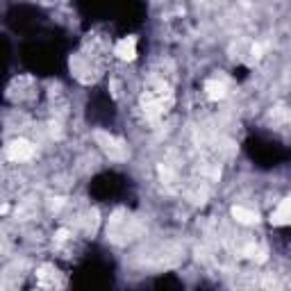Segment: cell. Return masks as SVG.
<instances>
[{
  "label": "cell",
  "mask_w": 291,
  "mask_h": 291,
  "mask_svg": "<svg viewBox=\"0 0 291 291\" xmlns=\"http://www.w3.org/2000/svg\"><path fill=\"white\" fill-rule=\"evenodd\" d=\"M7 157L12 162H27V159L34 157V146L27 141V139H14L7 146Z\"/></svg>",
  "instance_id": "6da1fadb"
},
{
  "label": "cell",
  "mask_w": 291,
  "mask_h": 291,
  "mask_svg": "<svg viewBox=\"0 0 291 291\" xmlns=\"http://www.w3.org/2000/svg\"><path fill=\"white\" fill-rule=\"evenodd\" d=\"M96 139L100 141L102 150H105L110 157L114 159H125L128 157V150H125V143L119 141V139H114L112 134H105V132H96Z\"/></svg>",
  "instance_id": "7a4b0ae2"
},
{
  "label": "cell",
  "mask_w": 291,
  "mask_h": 291,
  "mask_svg": "<svg viewBox=\"0 0 291 291\" xmlns=\"http://www.w3.org/2000/svg\"><path fill=\"white\" fill-rule=\"evenodd\" d=\"M114 55L123 62H132L137 57V39L134 37H123V39L116 41L114 46Z\"/></svg>",
  "instance_id": "3957f363"
},
{
  "label": "cell",
  "mask_w": 291,
  "mask_h": 291,
  "mask_svg": "<svg viewBox=\"0 0 291 291\" xmlns=\"http://www.w3.org/2000/svg\"><path fill=\"white\" fill-rule=\"evenodd\" d=\"M271 223L273 225H291V196L284 200H280L275 212L271 214Z\"/></svg>",
  "instance_id": "277c9868"
},
{
  "label": "cell",
  "mask_w": 291,
  "mask_h": 291,
  "mask_svg": "<svg viewBox=\"0 0 291 291\" xmlns=\"http://www.w3.org/2000/svg\"><path fill=\"white\" fill-rule=\"evenodd\" d=\"M205 93H207L209 100H223L228 96V87L223 82H219V80H207L205 82Z\"/></svg>",
  "instance_id": "5b68a950"
},
{
  "label": "cell",
  "mask_w": 291,
  "mask_h": 291,
  "mask_svg": "<svg viewBox=\"0 0 291 291\" xmlns=\"http://www.w3.org/2000/svg\"><path fill=\"white\" fill-rule=\"evenodd\" d=\"M232 216H234V221H237V223H243V225H255L257 221H260L257 212L241 207V205H234V207H232Z\"/></svg>",
  "instance_id": "8992f818"
},
{
  "label": "cell",
  "mask_w": 291,
  "mask_h": 291,
  "mask_svg": "<svg viewBox=\"0 0 291 291\" xmlns=\"http://www.w3.org/2000/svg\"><path fill=\"white\" fill-rule=\"evenodd\" d=\"M68 237H71V232H68V230H57V239H59V241H66V239Z\"/></svg>",
  "instance_id": "52a82bcc"
},
{
  "label": "cell",
  "mask_w": 291,
  "mask_h": 291,
  "mask_svg": "<svg viewBox=\"0 0 291 291\" xmlns=\"http://www.w3.org/2000/svg\"><path fill=\"white\" fill-rule=\"evenodd\" d=\"M64 205V198H53V203H50V207L53 209H59Z\"/></svg>",
  "instance_id": "ba28073f"
},
{
  "label": "cell",
  "mask_w": 291,
  "mask_h": 291,
  "mask_svg": "<svg viewBox=\"0 0 291 291\" xmlns=\"http://www.w3.org/2000/svg\"><path fill=\"white\" fill-rule=\"evenodd\" d=\"M252 57H257V59L262 57V46H260V44H255V46H252Z\"/></svg>",
  "instance_id": "9c48e42d"
}]
</instances>
